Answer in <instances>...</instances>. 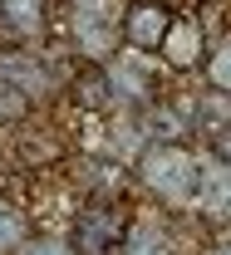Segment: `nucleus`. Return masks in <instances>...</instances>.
<instances>
[{
    "mask_svg": "<svg viewBox=\"0 0 231 255\" xmlns=\"http://www.w3.org/2000/svg\"><path fill=\"white\" fill-rule=\"evenodd\" d=\"M123 216H118V206H89V211H79V221H74V236H69V246L74 255H118L123 246Z\"/></svg>",
    "mask_w": 231,
    "mask_h": 255,
    "instance_id": "f03ea898",
    "label": "nucleus"
},
{
    "mask_svg": "<svg viewBox=\"0 0 231 255\" xmlns=\"http://www.w3.org/2000/svg\"><path fill=\"white\" fill-rule=\"evenodd\" d=\"M44 5L49 0H0V25L20 34H39L44 30Z\"/></svg>",
    "mask_w": 231,
    "mask_h": 255,
    "instance_id": "6e6552de",
    "label": "nucleus"
},
{
    "mask_svg": "<svg viewBox=\"0 0 231 255\" xmlns=\"http://www.w3.org/2000/svg\"><path fill=\"white\" fill-rule=\"evenodd\" d=\"M212 152H217L222 162H231V123H222L217 132H212Z\"/></svg>",
    "mask_w": 231,
    "mask_h": 255,
    "instance_id": "4468645a",
    "label": "nucleus"
},
{
    "mask_svg": "<svg viewBox=\"0 0 231 255\" xmlns=\"http://www.w3.org/2000/svg\"><path fill=\"white\" fill-rule=\"evenodd\" d=\"M197 172H202V157L187 142H172V137H148L138 152V182L163 206H192L197 201Z\"/></svg>",
    "mask_w": 231,
    "mask_h": 255,
    "instance_id": "f257e3e1",
    "label": "nucleus"
},
{
    "mask_svg": "<svg viewBox=\"0 0 231 255\" xmlns=\"http://www.w3.org/2000/svg\"><path fill=\"white\" fill-rule=\"evenodd\" d=\"M202 255H231V246H212V251H202Z\"/></svg>",
    "mask_w": 231,
    "mask_h": 255,
    "instance_id": "2eb2a0df",
    "label": "nucleus"
},
{
    "mask_svg": "<svg viewBox=\"0 0 231 255\" xmlns=\"http://www.w3.org/2000/svg\"><path fill=\"white\" fill-rule=\"evenodd\" d=\"M192 206L212 211V216H227V211H231V162H222L217 152L202 162V172H197V201H192Z\"/></svg>",
    "mask_w": 231,
    "mask_h": 255,
    "instance_id": "423d86ee",
    "label": "nucleus"
},
{
    "mask_svg": "<svg viewBox=\"0 0 231 255\" xmlns=\"http://www.w3.org/2000/svg\"><path fill=\"white\" fill-rule=\"evenodd\" d=\"M0 79H10L25 98H49L54 94V74L44 69V59H34V54H5L0 59Z\"/></svg>",
    "mask_w": 231,
    "mask_h": 255,
    "instance_id": "0eeeda50",
    "label": "nucleus"
},
{
    "mask_svg": "<svg viewBox=\"0 0 231 255\" xmlns=\"http://www.w3.org/2000/svg\"><path fill=\"white\" fill-rule=\"evenodd\" d=\"M202 69H207V84H212V89H227L231 94V34H222V39L207 49Z\"/></svg>",
    "mask_w": 231,
    "mask_h": 255,
    "instance_id": "1a4fd4ad",
    "label": "nucleus"
},
{
    "mask_svg": "<svg viewBox=\"0 0 231 255\" xmlns=\"http://www.w3.org/2000/svg\"><path fill=\"white\" fill-rule=\"evenodd\" d=\"M172 15H177V10H172L167 0H133L128 10H123V44L158 54V44H163Z\"/></svg>",
    "mask_w": 231,
    "mask_h": 255,
    "instance_id": "20e7f679",
    "label": "nucleus"
},
{
    "mask_svg": "<svg viewBox=\"0 0 231 255\" xmlns=\"http://www.w3.org/2000/svg\"><path fill=\"white\" fill-rule=\"evenodd\" d=\"M30 113V98L20 94L10 79H0V128H10V123H20Z\"/></svg>",
    "mask_w": 231,
    "mask_h": 255,
    "instance_id": "f8f14e48",
    "label": "nucleus"
},
{
    "mask_svg": "<svg viewBox=\"0 0 231 255\" xmlns=\"http://www.w3.org/2000/svg\"><path fill=\"white\" fill-rule=\"evenodd\" d=\"M118 255H172V246H167V236H163V231L133 226L128 236H123V246H118Z\"/></svg>",
    "mask_w": 231,
    "mask_h": 255,
    "instance_id": "9b49d317",
    "label": "nucleus"
},
{
    "mask_svg": "<svg viewBox=\"0 0 231 255\" xmlns=\"http://www.w3.org/2000/svg\"><path fill=\"white\" fill-rule=\"evenodd\" d=\"M69 103L79 113H103L113 103V79H108V64L103 59H84L69 79Z\"/></svg>",
    "mask_w": 231,
    "mask_h": 255,
    "instance_id": "39448f33",
    "label": "nucleus"
},
{
    "mask_svg": "<svg viewBox=\"0 0 231 255\" xmlns=\"http://www.w3.org/2000/svg\"><path fill=\"white\" fill-rule=\"evenodd\" d=\"M158 59L167 69H177V74H187V69H197L207 59V30H202L197 15H172L163 44H158Z\"/></svg>",
    "mask_w": 231,
    "mask_h": 255,
    "instance_id": "7ed1b4c3",
    "label": "nucleus"
},
{
    "mask_svg": "<svg viewBox=\"0 0 231 255\" xmlns=\"http://www.w3.org/2000/svg\"><path fill=\"white\" fill-rule=\"evenodd\" d=\"M20 255H74V246L59 241V236H39V241H25Z\"/></svg>",
    "mask_w": 231,
    "mask_h": 255,
    "instance_id": "ddd939ff",
    "label": "nucleus"
},
{
    "mask_svg": "<svg viewBox=\"0 0 231 255\" xmlns=\"http://www.w3.org/2000/svg\"><path fill=\"white\" fill-rule=\"evenodd\" d=\"M30 241V221L15 206H0V255H20V246Z\"/></svg>",
    "mask_w": 231,
    "mask_h": 255,
    "instance_id": "9d476101",
    "label": "nucleus"
}]
</instances>
